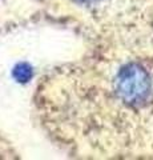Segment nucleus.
<instances>
[{
	"instance_id": "1",
	"label": "nucleus",
	"mask_w": 153,
	"mask_h": 160,
	"mask_svg": "<svg viewBox=\"0 0 153 160\" xmlns=\"http://www.w3.org/2000/svg\"><path fill=\"white\" fill-rule=\"evenodd\" d=\"M113 88L116 96L127 106H141L151 93V76L139 63H128L116 73Z\"/></svg>"
},
{
	"instance_id": "2",
	"label": "nucleus",
	"mask_w": 153,
	"mask_h": 160,
	"mask_svg": "<svg viewBox=\"0 0 153 160\" xmlns=\"http://www.w3.org/2000/svg\"><path fill=\"white\" fill-rule=\"evenodd\" d=\"M67 2L69 6H73L75 8H79V9H81V11L85 12V8L95 7L100 2H103V0H67Z\"/></svg>"
}]
</instances>
